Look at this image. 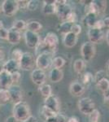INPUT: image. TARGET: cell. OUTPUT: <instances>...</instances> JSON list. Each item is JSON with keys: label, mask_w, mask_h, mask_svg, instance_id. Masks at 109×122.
<instances>
[{"label": "cell", "mask_w": 109, "mask_h": 122, "mask_svg": "<svg viewBox=\"0 0 109 122\" xmlns=\"http://www.w3.org/2000/svg\"><path fill=\"white\" fill-rule=\"evenodd\" d=\"M7 35H8V29H7L4 27L0 29V38L3 40H7Z\"/></svg>", "instance_id": "40"}, {"label": "cell", "mask_w": 109, "mask_h": 122, "mask_svg": "<svg viewBox=\"0 0 109 122\" xmlns=\"http://www.w3.org/2000/svg\"><path fill=\"white\" fill-rule=\"evenodd\" d=\"M11 79H12L13 85H16V83H17V82L20 81L21 77V72H20V71L13 72V73H11Z\"/></svg>", "instance_id": "39"}, {"label": "cell", "mask_w": 109, "mask_h": 122, "mask_svg": "<svg viewBox=\"0 0 109 122\" xmlns=\"http://www.w3.org/2000/svg\"><path fill=\"white\" fill-rule=\"evenodd\" d=\"M41 112H42V115L45 117V119L55 117V116L57 114V113H55V112L51 111V109H49V108H47V107H45V106H44V107H42V108Z\"/></svg>", "instance_id": "34"}, {"label": "cell", "mask_w": 109, "mask_h": 122, "mask_svg": "<svg viewBox=\"0 0 109 122\" xmlns=\"http://www.w3.org/2000/svg\"><path fill=\"white\" fill-rule=\"evenodd\" d=\"M99 118H100V112L96 108L89 115V121H90V122H99Z\"/></svg>", "instance_id": "33"}, {"label": "cell", "mask_w": 109, "mask_h": 122, "mask_svg": "<svg viewBox=\"0 0 109 122\" xmlns=\"http://www.w3.org/2000/svg\"><path fill=\"white\" fill-rule=\"evenodd\" d=\"M96 84H97V87H98L101 91L104 92V93L108 91L109 90V80L108 78H104V79L97 82Z\"/></svg>", "instance_id": "30"}, {"label": "cell", "mask_w": 109, "mask_h": 122, "mask_svg": "<svg viewBox=\"0 0 109 122\" xmlns=\"http://www.w3.org/2000/svg\"><path fill=\"white\" fill-rule=\"evenodd\" d=\"M21 40V33L11 27L8 29V35H7V41L12 45H16Z\"/></svg>", "instance_id": "15"}, {"label": "cell", "mask_w": 109, "mask_h": 122, "mask_svg": "<svg viewBox=\"0 0 109 122\" xmlns=\"http://www.w3.org/2000/svg\"><path fill=\"white\" fill-rule=\"evenodd\" d=\"M103 22H104V27L109 28V17H105V18L103 20Z\"/></svg>", "instance_id": "47"}, {"label": "cell", "mask_w": 109, "mask_h": 122, "mask_svg": "<svg viewBox=\"0 0 109 122\" xmlns=\"http://www.w3.org/2000/svg\"><path fill=\"white\" fill-rule=\"evenodd\" d=\"M4 56H5V54H4V51H3V47H1V46H0V61H3Z\"/></svg>", "instance_id": "46"}, {"label": "cell", "mask_w": 109, "mask_h": 122, "mask_svg": "<svg viewBox=\"0 0 109 122\" xmlns=\"http://www.w3.org/2000/svg\"><path fill=\"white\" fill-rule=\"evenodd\" d=\"M93 28L97 29H101V30H102V29L104 28V22H103V20H98L96 21V23L94 24Z\"/></svg>", "instance_id": "42"}, {"label": "cell", "mask_w": 109, "mask_h": 122, "mask_svg": "<svg viewBox=\"0 0 109 122\" xmlns=\"http://www.w3.org/2000/svg\"><path fill=\"white\" fill-rule=\"evenodd\" d=\"M44 106L55 113H59L60 110V102L57 96L51 94V96L46 98L44 100Z\"/></svg>", "instance_id": "11"}, {"label": "cell", "mask_w": 109, "mask_h": 122, "mask_svg": "<svg viewBox=\"0 0 109 122\" xmlns=\"http://www.w3.org/2000/svg\"><path fill=\"white\" fill-rule=\"evenodd\" d=\"M86 68V62L82 59H77L73 63V69L78 74H81Z\"/></svg>", "instance_id": "24"}, {"label": "cell", "mask_w": 109, "mask_h": 122, "mask_svg": "<svg viewBox=\"0 0 109 122\" xmlns=\"http://www.w3.org/2000/svg\"><path fill=\"white\" fill-rule=\"evenodd\" d=\"M98 20V15L94 13H88L86 14V16L84 18V22L85 24L90 28H93L94 25V24L96 23V21Z\"/></svg>", "instance_id": "23"}, {"label": "cell", "mask_w": 109, "mask_h": 122, "mask_svg": "<svg viewBox=\"0 0 109 122\" xmlns=\"http://www.w3.org/2000/svg\"><path fill=\"white\" fill-rule=\"evenodd\" d=\"M59 45V38L55 33L50 32L46 35L45 38L43 39L42 42H40L37 48L41 47L42 49H47L46 51H48L51 53H55L57 51Z\"/></svg>", "instance_id": "1"}, {"label": "cell", "mask_w": 109, "mask_h": 122, "mask_svg": "<svg viewBox=\"0 0 109 122\" xmlns=\"http://www.w3.org/2000/svg\"><path fill=\"white\" fill-rule=\"evenodd\" d=\"M24 122H38V121H37V118H36V117H33V116L31 115L30 117H29L26 120V121H25Z\"/></svg>", "instance_id": "44"}, {"label": "cell", "mask_w": 109, "mask_h": 122, "mask_svg": "<svg viewBox=\"0 0 109 122\" xmlns=\"http://www.w3.org/2000/svg\"><path fill=\"white\" fill-rule=\"evenodd\" d=\"M38 5H39V2L37 1V0L29 1L27 6V10H29V11H35L38 7Z\"/></svg>", "instance_id": "37"}, {"label": "cell", "mask_w": 109, "mask_h": 122, "mask_svg": "<svg viewBox=\"0 0 109 122\" xmlns=\"http://www.w3.org/2000/svg\"><path fill=\"white\" fill-rule=\"evenodd\" d=\"M53 54L48 51H42L37 56L35 60V65L37 68L43 71L51 68L53 62Z\"/></svg>", "instance_id": "3"}, {"label": "cell", "mask_w": 109, "mask_h": 122, "mask_svg": "<svg viewBox=\"0 0 109 122\" xmlns=\"http://www.w3.org/2000/svg\"><path fill=\"white\" fill-rule=\"evenodd\" d=\"M17 2H18L19 9H22V10L27 9V6H28L29 1H17Z\"/></svg>", "instance_id": "43"}, {"label": "cell", "mask_w": 109, "mask_h": 122, "mask_svg": "<svg viewBox=\"0 0 109 122\" xmlns=\"http://www.w3.org/2000/svg\"><path fill=\"white\" fill-rule=\"evenodd\" d=\"M38 90L41 93L42 96L44 97L45 99L52 94V88H51V86L49 84L45 83V84L42 85V86H40L38 87Z\"/></svg>", "instance_id": "25"}, {"label": "cell", "mask_w": 109, "mask_h": 122, "mask_svg": "<svg viewBox=\"0 0 109 122\" xmlns=\"http://www.w3.org/2000/svg\"><path fill=\"white\" fill-rule=\"evenodd\" d=\"M19 10L17 0H4L2 3V11L7 16H12Z\"/></svg>", "instance_id": "7"}, {"label": "cell", "mask_w": 109, "mask_h": 122, "mask_svg": "<svg viewBox=\"0 0 109 122\" xmlns=\"http://www.w3.org/2000/svg\"><path fill=\"white\" fill-rule=\"evenodd\" d=\"M11 101V96L8 90L0 89V105L5 104Z\"/></svg>", "instance_id": "27"}, {"label": "cell", "mask_w": 109, "mask_h": 122, "mask_svg": "<svg viewBox=\"0 0 109 122\" xmlns=\"http://www.w3.org/2000/svg\"><path fill=\"white\" fill-rule=\"evenodd\" d=\"M79 111L84 115H90V114L95 109V104L94 101L88 97H85L81 99L77 103Z\"/></svg>", "instance_id": "6"}, {"label": "cell", "mask_w": 109, "mask_h": 122, "mask_svg": "<svg viewBox=\"0 0 109 122\" xmlns=\"http://www.w3.org/2000/svg\"><path fill=\"white\" fill-rule=\"evenodd\" d=\"M104 103L109 106V97H104Z\"/></svg>", "instance_id": "51"}, {"label": "cell", "mask_w": 109, "mask_h": 122, "mask_svg": "<svg viewBox=\"0 0 109 122\" xmlns=\"http://www.w3.org/2000/svg\"><path fill=\"white\" fill-rule=\"evenodd\" d=\"M42 12L45 15H53L55 14L56 11V5L55 3V1H43L42 5Z\"/></svg>", "instance_id": "21"}, {"label": "cell", "mask_w": 109, "mask_h": 122, "mask_svg": "<svg viewBox=\"0 0 109 122\" xmlns=\"http://www.w3.org/2000/svg\"><path fill=\"white\" fill-rule=\"evenodd\" d=\"M89 38V42H92L93 44H98V43H101L104 40V34L103 30L101 29H97L94 28H90L87 33Z\"/></svg>", "instance_id": "10"}, {"label": "cell", "mask_w": 109, "mask_h": 122, "mask_svg": "<svg viewBox=\"0 0 109 122\" xmlns=\"http://www.w3.org/2000/svg\"><path fill=\"white\" fill-rule=\"evenodd\" d=\"M2 28H3V21L0 20V29Z\"/></svg>", "instance_id": "53"}, {"label": "cell", "mask_w": 109, "mask_h": 122, "mask_svg": "<svg viewBox=\"0 0 109 122\" xmlns=\"http://www.w3.org/2000/svg\"><path fill=\"white\" fill-rule=\"evenodd\" d=\"M3 70L11 74L15 72H17L20 70L19 62L13 60V59H10L3 64Z\"/></svg>", "instance_id": "17"}, {"label": "cell", "mask_w": 109, "mask_h": 122, "mask_svg": "<svg viewBox=\"0 0 109 122\" xmlns=\"http://www.w3.org/2000/svg\"><path fill=\"white\" fill-rule=\"evenodd\" d=\"M73 24L72 23H69L68 21H64L59 25V28H58V31L61 34H66L69 32H71V29H72Z\"/></svg>", "instance_id": "26"}, {"label": "cell", "mask_w": 109, "mask_h": 122, "mask_svg": "<svg viewBox=\"0 0 109 122\" xmlns=\"http://www.w3.org/2000/svg\"><path fill=\"white\" fill-rule=\"evenodd\" d=\"M71 32L77 36V35H79L82 33V26L80 25H78V24H73L72 29H71Z\"/></svg>", "instance_id": "38"}, {"label": "cell", "mask_w": 109, "mask_h": 122, "mask_svg": "<svg viewBox=\"0 0 109 122\" xmlns=\"http://www.w3.org/2000/svg\"><path fill=\"white\" fill-rule=\"evenodd\" d=\"M12 116L18 121L24 122L31 116L29 106L25 102H20L14 104L12 109Z\"/></svg>", "instance_id": "2"}, {"label": "cell", "mask_w": 109, "mask_h": 122, "mask_svg": "<svg viewBox=\"0 0 109 122\" xmlns=\"http://www.w3.org/2000/svg\"><path fill=\"white\" fill-rule=\"evenodd\" d=\"M35 59L34 56L30 52H24L21 60H19L20 69L25 71L32 70L35 66Z\"/></svg>", "instance_id": "4"}, {"label": "cell", "mask_w": 109, "mask_h": 122, "mask_svg": "<svg viewBox=\"0 0 109 122\" xmlns=\"http://www.w3.org/2000/svg\"><path fill=\"white\" fill-rule=\"evenodd\" d=\"M93 7H94V11H95L96 15L103 14L105 12L107 8V1L104 0H94L91 1Z\"/></svg>", "instance_id": "20"}, {"label": "cell", "mask_w": 109, "mask_h": 122, "mask_svg": "<svg viewBox=\"0 0 109 122\" xmlns=\"http://www.w3.org/2000/svg\"><path fill=\"white\" fill-rule=\"evenodd\" d=\"M106 40H107V42H108V44L109 46V29L108 30L107 33H106Z\"/></svg>", "instance_id": "50"}, {"label": "cell", "mask_w": 109, "mask_h": 122, "mask_svg": "<svg viewBox=\"0 0 109 122\" xmlns=\"http://www.w3.org/2000/svg\"><path fill=\"white\" fill-rule=\"evenodd\" d=\"M13 85L11 73L3 70L0 73V89L8 90Z\"/></svg>", "instance_id": "14"}, {"label": "cell", "mask_w": 109, "mask_h": 122, "mask_svg": "<svg viewBox=\"0 0 109 122\" xmlns=\"http://www.w3.org/2000/svg\"><path fill=\"white\" fill-rule=\"evenodd\" d=\"M106 76H107V72L104 70H100L95 73L94 77V81L97 83V82H99V81L104 79V78H107Z\"/></svg>", "instance_id": "36"}, {"label": "cell", "mask_w": 109, "mask_h": 122, "mask_svg": "<svg viewBox=\"0 0 109 122\" xmlns=\"http://www.w3.org/2000/svg\"><path fill=\"white\" fill-rule=\"evenodd\" d=\"M77 42V36L72 32H69L64 35L63 38V43L68 48H72L76 46Z\"/></svg>", "instance_id": "18"}, {"label": "cell", "mask_w": 109, "mask_h": 122, "mask_svg": "<svg viewBox=\"0 0 109 122\" xmlns=\"http://www.w3.org/2000/svg\"><path fill=\"white\" fill-rule=\"evenodd\" d=\"M45 122H66V117L60 113H57L55 117L46 119Z\"/></svg>", "instance_id": "31"}, {"label": "cell", "mask_w": 109, "mask_h": 122, "mask_svg": "<svg viewBox=\"0 0 109 122\" xmlns=\"http://www.w3.org/2000/svg\"><path fill=\"white\" fill-rule=\"evenodd\" d=\"M96 47L95 45L90 42H86L82 45L81 47V55L85 62L90 61L95 56Z\"/></svg>", "instance_id": "5"}, {"label": "cell", "mask_w": 109, "mask_h": 122, "mask_svg": "<svg viewBox=\"0 0 109 122\" xmlns=\"http://www.w3.org/2000/svg\"><path fill=\"white\" fill-rule=\"evenodd\" d=\"M64 64H65V60H64V59L63 58V57H61V56H57V57H55V58L53 59L52 66H51V68L61 69V68L64 66Z\"/></svg>", "instance_id": "28"}, {"label": "cell", "mask_w": 109, "mask_h": 122, "mask_svg": "<svg viewBox=\"0 0 109 122\" xmlns=\"http://www.w3.org/2000/svg\"><path fill=\"white\" fill-rule=\"evenodd\" d=\"M26 29L29 31H31V32L37 33L38 32H40L42 29V25L39 21L31 20V21H29V22L27 23Z\"/></svg>", "instance_id": "22"}, {"label": "cell", "mask_w": 109, "mask_h": 122, "mask_svg": "<svg viewBox=\"0 0 109 122\" xmlns=\"http://www.w3.org/2000/svg\"><path fill=\"white\" fill-rule=\"evenodd\" d=\"M64 77V72L62 69H59V68H52L50 71L49 73V79L53 83H57L59 82Z\"/></svg>", "instance_id": "19"}, {"label": "cell", "mask_w": 109, "mask_h": 122, "mask_svg": "<svg viewBox=\"0 0 109 122\" xmlns=\"http://www.w3.org/2000/svg\"><path fill=\"white\" fill-rule=\"evenodd\" d=\"M69 91L72 95L73 96H81L82 95L83 93L85 91V86L79 81H73L72 83L70 84V86H69Z\"/></svg>", "instance_id": "16"}, {"label": "cell", "mask_w": 109, "mask_h": 122, "mask_svg": "<svg viewBox=\"0 0 109 122\" xmlns=\"http://www.w3.org/2000/svg\"><path fill=\"white\" fill-rule=\"evenodd\" d=\"M10 96H11V101L14 104L20 103L23 99V91L22 89L18 85H12L8 89Z\"/></svg>", "instance_id": "12"}, {"label": "cell", "mask_w": 109, "mask_h": 122, "mask_svg": "<svg viewBox=\"0 0 109 122\" xmlns=\"http://www.w3.org/2000/svg\"><path fill=\"white\" fill-rule=\"evenodd\" d=\"M104 97H109V90H108V91L104 92Z\"/></svg>", "instance_id": "52"}, {"label": "cell", "mask_w": 109, "mask_h": 122, "mask_svg": "<svg viewBox=\"0 0 109 122\" xmlns=\"http://www.w3.org/2000/svg\"><path fill=\"white\" fill-rule=\"evenodd\" d=\"M68 122H79V121H78V119H77V117H70V118L68 119Z\"/></svg>", "instance_id": "48"}, {"label": "cell", "mask_w": 109, "mask_h": 122, "mask_svg": "<svg viewBox=\"0 0 109 122\" xmlns=\"http://www.w3.org/2000/svg\"><path fill=\"white\" fill-rule=\"evenodd\" d=\"M30 76L32 81L37 86H40L42 85L45 84L46 78H47L45 71L39 69V68H35L32 71Z\"/></svg>", "instance_id": "13"}, {"label": "cell", "mask_w": 109, "mask_h": 122, "mask_svg": "<svg viewBox=\"0 0 109 122\" xmlns=\"http://www.w3.org/2000/svg\"><path fill=\"white\" fill-rule=\"evenodd\" d=\"M93 81H94L93 75L89 72H85L82 76V84L85 85V86H88V85H90L91 82H93Z\"/></svg>", "instance_id": "32"}, {"label": "cell", "mask_w": 109, "mask_h": 122, "mask_svg": "<svg viewBox=\"0 0 109 122\" xmlns=\"http://www.w3.org/2000/svg\"><path fill=\"white\" fill-rule=\"evenodd\" d=\"M3 64H4V62L0 61V73L3 71Z\"/></svg>", "instance_id": "49"}, {"label": "cell", "mask_w": 109, "mask_h": 122, "mask_svg": "<svg viewBox=\"0 0 109 122\" xmlns=\"http://www.w3.org/2000/svg\"><path fill=\"white\" fill-rule=\"evenodd\" d=\"M24 38H25L26 46L31 49H36L41 42V38L38 33L31 32L27 29L24 33Z\"/></svg>", "instance_id": "8"}, {"label": "cell", "mask_w": 109, "mask_h": 122, "mask_svg": "<svg viewBox=\"0 0 109 122\" xmlns=\"http://www.w3.org/2000/svg\"><path fill=\"white\" fill-rule=\"evenodd\" d=\"M77 20V16L76 13H75L74 11H73L66 21H68L69 23H72V24H76Z\"/></svg>", "instance_id": "41"}, {"label": "cell", "mask_w": 109, "mask_h": 122, "mask_svg": "<svg viewBox=\"0 0 109 122\" xmlns=\"http://www.w3.org/2000/svg\"><path fill=\"white\" fill-rule=\"evenodd\" d=\"M5 122H18V121H17L13 116H10V117H8L6 119Z\"/></svg>", "instance_id": "45"}, {"label": "cell", "mask_w": 109, "mask_h": 122, "mask_svg": "<svg viewBox=\"0 0 109 122\" xmlns=\"http://www.w3.org/2000/svg\"><path fill=\"white\" fill-rule=\"evenodd\" d=\"M26 26H27V22H25L23 20H16L13 22L12 25V28L16 29V30L20 31L21 33V31L26 29Z\"/></svg>", "instance_id": "29"}, {"label": "cell", "mask_w": 109, "mask_h": 122, "mask_svg": "<svg viewBox=\"0 0 109 122\" xmlns=\"http://www.w3.org/2000/svg\"><path fill=\"white\" fill-rule=\"evenodd\" d=\"M23 53L24 52L21 50V49H19V48L14 49L12 51H11V59H13V60H15L19 62V60H21V56H22Z\"/></svg>", "instance_id": "35"}, {"label": "cell", "mask_w": 109, "mask_h": 122, "mask_svg": "<svg viewBox=\"0 0 109 122\" xmlns=\"http://www.w3.org/2000/svg\"><path fill=\"white\" fill-rule=\"evenodd\" d=\"M108 71H109V64H108Z\"/></svg>", "instance_id": "54"}, {"label": "cell", "mask_w": 109, "mask_h": 122, "mask_svg": "<svg viewBox=\"0 0 109 122\" xmlns=\"http://www.w3.org/2000/svg\"><path fill=\"white\" fill-rule=\"evenodd\" d=\"M73 12V9L71 7V6L68 3H64V4L58 5L56 6V11H55V14L57 15L58 18L64 21H66L68 20V16L70 15L71 13Z\"/></svg>", "instance_id": "9"}]
</instances>
